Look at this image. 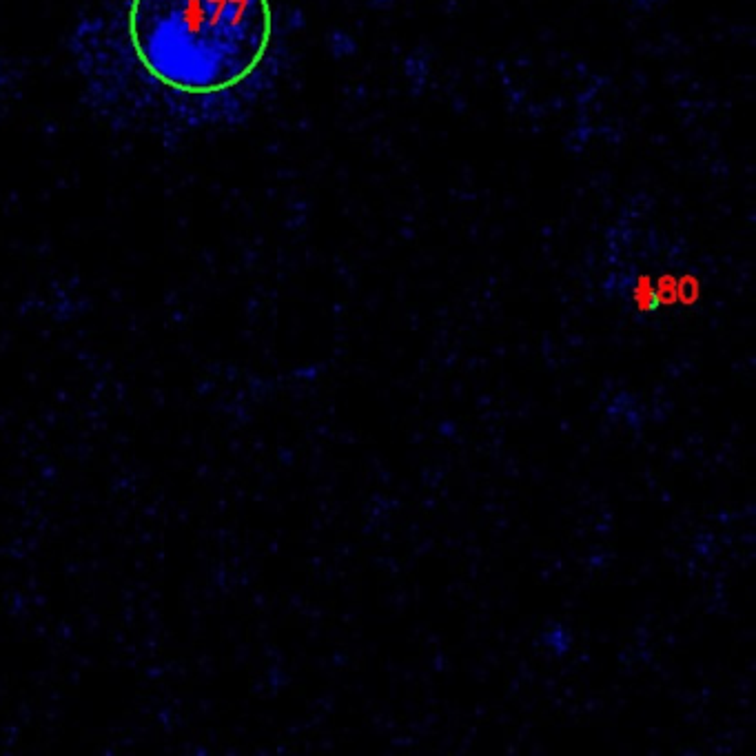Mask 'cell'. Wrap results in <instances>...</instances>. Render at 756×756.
Masks as SVG:
<instances>
[{
    "instance_id": "1",
    "label": "cell",
    "mask_w": 756,
    "mask_h": 756,
    "mask_svg": "<svg viewBox=\"0 0 756 756\" xmlns=\"http://www.w3.org/2000/svg\"><path fill=\"white\" fill-rule=\"evenodd\" d=\"M127 29L145 72L173 93L240 87L271 43L269 0H131Z\"/></svg>"
},
{
    "instance_id": "2",
    "label": "cell",
    "mask_w": 756,
    "mask_h": 756,
    "mask_svg": "<svg viewBox=\"0 0 756 756\" xmlns=\"http://www.w3.org/2000/svg\"><path fill=\"white\" fill-rule=\"evenodd\" d=\"M375 3H382V5H384V3H390V0H375Z\"/></svg>"
}]
</instances>
